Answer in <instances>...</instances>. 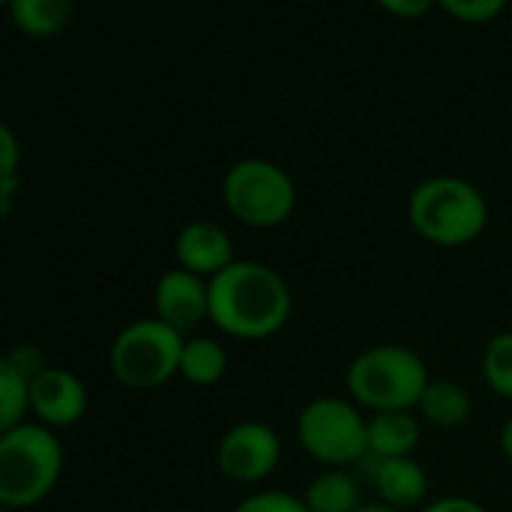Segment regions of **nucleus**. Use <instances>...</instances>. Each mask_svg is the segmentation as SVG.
Here are the masks:
<instances>
[{
    "mask_svg": "<svg viewBox=\"0 0 512 512\" xmlns=\"http://www.w3.org/2000/svg\"><path fill=\"white\" fill-rule=\"evenodd\" d=\"M291 318L288 282L261 261H234L210 279V321L237 339L276 336Z\"/></svg>",
    "mask_w": 512,
    "mask_h": 512,
    "instance_id": "f257e3e1",
    "label": "nucleus"
},
{
    "mask_svg": "<svg viewBox=\"0 0 512 512\" xmlns=\"http://www.w3.org/2000/svg\"><path fill=\"white\" fill-rule=\"evenodd\" d=\"M408 219L435 246H468L489 225V201L471 180L429 177L411 192Z\"/></svg>",
    "mask_w": 512,
    "mask_h": 512,
    "instance_id": "f03ea898",
    "label": "nucleus"
},
{
    "mask_svg": "<svg viewBox=\"0 0 512 512\" xmlns=\"http://www.w3.org/2000/svg\"><path fill=\"white\" fill-rule=\"evenodd\" d=\"M348 393L354 405L372 414L411 411L432 384L426 360L405 345H375L348 366Z\"/></svg>",
    "mask_w": 512,
    "mask_h": 512,
    "instance_id": "7ed1b4c3",
    "label": "nucleus"
},
{
    "mask_svg": "<svg viewBox=\"0 0 512 512\" xmlns=\"http://www.w3.org/2000/svg\"><path fill=\"white\" fill-rule=\"evenodd\" d=\"M63 474V447L42 423H21L0 435V504L30 510L42 504Z\"/></svg>",
    "mask_w": 512,
    "mask_h": 512,
    "instance_id": "20e7f679",
    "label": "nucleus"
},
{
    "mask_svg": "<svg viewBox=\"0 0 512 512\" xmlns=\"http://www.w3.org/2000/svg\"><path fill=\"white\" fill-rule=\"evenodd\" d=\"M183 345L186 336L156 315L141 318L114 336L108 351L111 375L129 390H156L180 375Z\"/></svg>",
    "mask_w": 512,
    "mask_h": 512,
    "instance_id": "39448f33",
    "label": "nucleus"
},
{
    "mask_svg": "<svg viewBox=\"0 0 512 512\" xmlns=\"http://www.w3.org/2000/svg\"><path fill=\"white\" fill-rule=\"evenodd\" d=\"M222 198L234 219L249 228H276L294 216L297 186L270 159H240L222 180Z\"/></svg>",
    "mask_w": 512,
    "mask_h": 512,
    "instance_id": "423d86ee",
    "label": "nucleus"
},
{
    "mask_svg": "<svg viewBox=\"0 0 512 512\" xmlns=\"http://www.w3.org/2000/svg\"><path fill=\"white\" fill-rule=\"evenodd\" d=\"M300 447L330 471L357 465L369 453V420L354 402L318 396L303 405L297 417Z\"/></svg>",
    "mask_w": 512,
    "mask_h": 512,
    "instance_id": "0eeeda50",
    "label": "nucleus"
},
{
    "mask_svg": "<svg viewBox=\"0 0 512 512\" xmlns=\"http://www.w3.org/2000/svg\"><path fill=\"white\" fill-rule=\"evenodd\" d=\"M279 459H282V441L276 429L255 420L231 426L216 447V465L222 477L243 486L267 480L276 471Z\"/></svg>",
    "mask_w": 512,
    "mask_h": 512,
    "instance_id": "6e6552de",
    "label": "nucleus"
},
{
    "mask_svg": "<svg viewBox=\"0 0 512 512\" xmlns=\"http://www.w3.org/2000/svg\"><path fill=\"white\" fill-rule=\"evenodd\" d=\"M153 312L159 321L189 336L201 321L210 318V282L183 267L162 273L153 291Z\"/></svg>",
    "mask_w": 512,
    "mask_h": 512,
    "instance_id": "1a4fd4ad",
    "label": "nucleus"
},
{
    "mask_svg": "<svg viewBox=\"0 0 512 512\" xmlns=\"http://www.w3.org/2000/svg\"><path fill=\"white\" fill-rule=\"evenodd\" d=\"M30 411L48 429L72 426L87 411V387L69 369L51 366L30 384Z\"/></svg>",
    "mask_w": 512,
    "mask_h": 512,
    "instance_id": "9d476101",
    "label": "nucleus"
},
{
    "mask_svg": "<svg viewBox=\"0 0 512 512\" xmlns=\"http://www.w3.org/2000/svg\"><path fill=\"white\" fill-rule=\"evenodd\" d=\"M174 255L183 270H189L201 279L204 276L213 279L237 261L228 231L210 219H195V222L183 225L174 240Z\"/></svg>",
    "mask_w": 512,
    "mask_h": 512,
    "instance_id": "9b49d317",
    "label": "nucleus"
},
{
    "mask_svg": "<svg viewBox=\"0 0 512 512\" xmlns=\"http://www.w3.org/2000/svg\"><path fill=\"white\" fill-rule=\"evenodd\" d=\"M372 462L369 480L375 483L381 501L393 510L405 512L420 507L429 495V477L423 471L420 462L408 459H375L366 456Z\"/></svg>",
    "mask_w": 512,
    "mask_h": 512,
    "instance_id": "f8f14e48",
    "label": "nucleus"
},
{
    "mask_svg": "<svg viewBox=\"0 0 512 512\" xmlns=\"http://www.w3.org/2000/svg\"><path fill=\"white\" fill-rule=\"evenodd\" d=\"M420 444V423L411 411L369 417V453L375 459H408Z\"/></svg>",
    "mask_w": 512,
    "mask_h": 512,
    "instance_id": "ddd939ff",
    "label": "nucleus"
},
{
    "mask_svg": "<svg viewBox=\"0 0 512 512\" xmlns=\"http://www.w3.org/2000/svg\"><path fill=\"white\" fill-rule=\"evenodd\" d=\"M417 408H420L426 423H432L438 429H459L471 417V396L456 381L432 378V384L426 387V393H423Z\"/></svg>",
    "mask_w": 512,
    "mask_h": 512,
    "instance_id": "4468645a",
    "label": "nucleus"
},
{
    "mask_svg": "<svg viewBox=\"0 0 512 512\" xmlns=\"http://www.w3.org/2000/svg\"><path fill=\"white\" fill-rule=\"evenodd\" d=\"M75 15L69 0H12L9 18L27 36H54L60 33Z\"/></svg>",
    "mask_w": 512,
    "mask_h": 512,
    "instance_id": "2eb2a0df",
    "label": "nucleus"
},
{
    "mask_svg": "<svg viewBox=\"0 0 512 512\" xmlns=\"http://www.w3.org/2000/svg\"><path fill=\"white\" fill-rule=\"evenodd\" d=\"M309 512H357L360 504V483L348 471H324L312 480L303 495Z\"/></svg>",
    "mask_w": 512,
    "mask_h": 512,
    "instance_id": "dca6fc26",
    "label": "nucleus"
},
{
    "mask_svg": "<svg viewBox=\"0 0 512 512\" xmlns=\"http://www.w3.org/2000/svg\"><path fill=\"white\" fill-rule=\"evenodd\" d=\"M225 369H228V354L216 339H207V336L186 339L183 357H180V375L189 384L210 387L225 375Z\"/></svg>",
    "mask_w": 512,
    "mask_h": 512,
    "instance_id": "f3484780",
    "label": "nucleus"
},
{
    "mask_svg": "<svg viewBox=\"0 0 512 512\" xmlns=\"http://www.w3.org/2000/svg\"><path fill=\"white\" fill-rule=\"evenodd\" d=\"M30 411V381L18 375L6 360H0V429L12 432L24 423Z\"/></svg>",
    "mask_w": 512,
    "mask_h": 512,
    "instance_id": "a211bd4d",
    "label": "nucleus"
},
{
    "mask_svg": "<svg viewBox=\"0 0 512 512\" xmlns=\"http://www.w3.org/2000/svg\"><path fill=\"white\" fill-rule=\"evenodd\" d=\"M483 378L486 384L504 396L512 399V333H498L483 354Z\"/></svg>",
    "mask_w": 512,
    "mask_h": 512,
    "instance_id": "6ab92c4d",
    "label": "nucleus"
},
{
    "mask_svg": "<svg viewBox=\"0 0 512 512\" xmlns=\"http://www.w3.org/2000/svg\"><path fill=\"white\" fill-rule=\"evenodd\" d=\"M231 512H309L306 501L297 498V495H288V492H258V495H249L246 501H240Z\"/></svg>",
    "mask_w": 512,
    "mask_h": 512,
    "instance_id": "aec40b11",
    "label": "nucleus"
},
{
    "mask_svg": "<svg viewBox=\"0 0 512 512\" xmlns=\"http://www.w3.org/2000/svg\"><path fill=\"white\" fill-rule=\"evenodd\" d=\"M441 9L465 24H486L495 15H501L507 9V3L504 0H444Z\"/></svg>",
    "mask_w": 512,
    "mask_h": 512,
    "instance_id": "412c9836",
    "label": "nucleus"
},
{
    "mask_svg": "<svg viewBox=\"0 0 512 512\" xmlns=\"http://www.w3.org/2000/svg\"><path fill=\"white\" fill-rule=\"evenodd\" d=\"M3 360H6L18 375H24L30 384H33L42 372H48V369H51V366H48L45 351H42V348H36V345H15Z\"/></svg>",
    "mask_w": 512,
    "mask_h": 512,
    "instance_id": "4be33fe9",
    "label": "nucleus"
},
{
    "mask_svg": "<svg viewBox=\"0 0 512 512\" xmlns=\"http://www.w3.org/2000/svg\"><path fill=\"white\" fill-rule=\"evenodd\" d=\"M18 159H21V147H18L15 132L9 126H0V180L3 177H21Z\"/></svg>",
    "mask_w": 512,
    "mask_h": 512,
    "instance_id": "5701e85b",
    "label": "nucleus"
},
{
    "mask_svg": "<svg viewBox=\"0 0 512 512\" xmlns=\"http://www.w3.org/2000/svg\"><path fill=\"white\" fill-rule=\"evenodd\" d=\"M420 512H486V507H483V504H477L474 498L450 495V498H438V501L426 504Z\"/></svg>",
    "mask_w": 512,
    "mask_h": 512,
    "instance_id": "b1692460",
    "label": "nucleus"
},
{
    "mask_svg": "<svg viewBox=\"0 0 512 512\" xmlns=\"http://www.w3.org/2000/svg\"><path fill=\"white\" fill-rule=\"evenodd\" d=\"M381 9L402 15V18H420L432 9V3L429 0H381Z\"/></svg>",
    "mask_w": 512,
    "mask_h": 512,
    "instance_id": "393cba45",
    "label": "nucleus"
},
{
    "mask_svg": "<svg viewBox=\"0 0 512 512\" xmlns=\"http://www.w3.org/2000/svg\"><path fill=\"white\" fill-rule=\"evenodd\" d=\"M501 450H504V456L512 462V417L504 423V429H501Z\"/></svg>",
    "mask_w": 512,
    "mask_h": 512,
    "instance_id": "a878e982",
    "label": "nucleus"
},
{
    "mask_svg": "<svg viewBox=\"0 0 512 512\" xmlns=\"http://www.w3.org/2000/svg\"><path fill=\"white\" fill-rule=\"evenodd\" d=\"M357 512H399V510H393V507H387V504H363Z\"/></svg>",
    "mask_w": 512,
    "mask_h": 512,
    "instance_id": "bb28decb",
    "label": "nucleus"
}]
</instances>
